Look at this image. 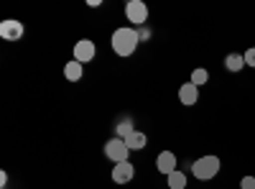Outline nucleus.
I'll return each mask as SVG.
<instances>
[{
    "mask_svg": "<svg viewBox=\"0 0 255 189\" xmlns=\"http://www.w3.org/2000/svg\"><path fill=\"white\" fill-rule=\"evenodd\" d=\"M105 156H108L110 161H115V164H123V161H128V156H130V149H128V143L123 138H113V141L105 143Z\"/></svg>",
    "mask_w": 255,
    "mask_h": 189,
    "instance_id": "7ed1b4c3",
    "label": "nucleus"
},
{
    "mask_svg": "<svg viewBox=\"0 0 255 189\" xmlns=\"http://www.w3.org/2000/svg\"><path fill=\"white\" fill-rule=\"evenodd\" d=\"M64 77L69 82H79L82 79V64L79 61H67V67H64Z\"/></svg>",
    "mask_w": 255,
    "mask_h": 189,
    "instance_id": "f8f14e48",
    "label": "nucleus"
},
{
    "mask_svg": "<svg viewBox=\"0 0 255 189\" xmlns=\"http://www.w3.org/2000/svg\"><path fill=\"white\" fill-rule=\"evenodd\" d=\"M125 18L130 20L133 26H143L148 20V5L143 0H130V3L125 5Z\"/></svg>",
    "mask_w": 255,
    "mask_h": 189,
    "instance_id": "20e7f679",
    "label": "nucleus"
},
{
    "mask_svg": "<svg viewBox=\"0 0 255 189\" xmlns=\"http://www.w3.org/2000/svg\"><path fill=\"white\" fill-rule=\"evenodd\" d=\"M135 128H133V123L130 120H125V123H118V128H115V138H128V136H130Z\"/></svg>",
    "mask_w": 255,
    "mask_h": 189,
    "instance_id": "4468645a",
    "label": "nucleus"
},
{
    "mask_svg": "<svg viewBox=\"0 0 255 189\" xmlns=\"http://www.w3.org/2000/svg\"><path fill=\"white\" fill-rule=\"evenodd\" d=\"M125 143H128V149H130V151H140V149H145V146H148V138H145V133L133 131L130 136L125 138Z\"/></svg>",
    "mask_w": 255,
    "mask_h": 189,
    "instance_id": "9d476101",
    "label": "nucleus"
},
{
    "mask_svg": "<svg viewBox=\"0 0 255 189\" xmlns=\"http://www.w3.org/2000/svg\"><path fill=\"white\" fill-rule=\"evenodd\" d=\"M243 56H245V64L255 69V46H253V49H248V51H245Z\"/></svg>",
    "mask_w": 255,
    "mask_h": 189,
    "instance_id": "dca6fc26",
    "label": "nucleus"
},
{
    "mask_svg": "<svg viewBox=\"0 0 255 189\" xmlns=\"http://www.w3.org/2000/svg\"><path fill=\"white\" fill-rule=\"evenodd\" d=\"M168 189H186V174L184 172H174V174H168Z\"/></svg>",
    "mask_w": 255,
    "mask_h": 189,
    "instance_id": "ddd939ff",
    "label": "nucleus"
},
{
    "mask_svg": "<svg viewBox=\"0 0 255 189\" xmlns=\"http://www.w3.org/2000/svg\"><path fill=\"white\" fill-rule=\"evenodd\" d=\"M222 169V161L217 156H202L197 159L194 164H191V174H194L199 182H209V179H215Z\"/></svg>",
    "mask_w": 255,
    "mask_h": 189,
    "instance_id": "f03ea898",
    "label": "nucleus"
},
{
    "mask_svg": "<svg viewBox=\"0 0 255 189\" xmlns=\"http://www.w3.org/2000/svg\"><path fill=\"white\" fill-rule=\"evenodd\" d=\"M138 41H140L138 31H133V28H115L113 31V51L118 56H130L138 49Z\"/></svg>",
    "mask_w": 255,
    "mask_h": 189,
    "instance_id": "f257e3e1",
    "label": "nucleus"
},
{
    "mask_svg": "<svg viewBox=\"0 0 255 189\" xmlns=\"http://www.w3.org/2000/svg\"><path fill=\"white\" fill-rule=\"evenodd\" d=\"M20 36H23V23L15 18H5V20H0V38H5V41H18Z\"/></svg>",
    "mask_w": 255,
    "mask_h": 189,
    "instance_id": "39448f33",
    "label": "nucleus"
},
{
    "mask_svg": "<svg viewBox=\"0 0 255 189\" xmlns=\"http://www.w3.org/2000/svg\"><path fill=\"white\" fill-rule=\"evenodd\" d=\"M199 100V87L194 85V82H186V85H181L179 87V102L181 105H186V108H191Z\"/></svg>",
    "mask_w": 255,
    "mask_h": 189,
    "instance_id": "1a4fd4ad",
    "label": "nucleus"
},
{
    "mask_svg": "<svg viewBox=\"0 0 255 189\" xmlns=\"http://www.w3.org/2000/svg\"><path fill=\"white\" fill-rule=\"evenodd\" d=\"M95 54H97L95 41H90V38L77 41V46H74V61H79V64H87V61L95 59Z\"/></svg>",
    "mask_w": 255,
    "mask_h": 189,
    "instance_id": "423d86ee",
    "label": "nucleus"
},
{
    "mask_svg": "<svg viewBox=\"0 0 255 189\" xmlns=\"http://www.w3.org/2000/svg\"><path fill=\"white\" fill-rule=\"evenodd\" d=\"M135 177V166L130 161H123V164H115V169H113V182L115 184H128Z\"/></svg>",
    "mask_w": 255,
    "mask_h": 189,
    "instance_id": "6e6552de",
    "label": "nucleus"
},
{
    "mask_svg": "<svg viewBox=\"0 0 255 189\" xmlns=\"http://www.w3.org/2000/svg\"><path fill=\"white\" fill-rule=\"evenodd\" d=\"M191 82H194L197 87L207 85V82H209V72L207 69H194V72H191Z\"/></svg>",
    "mask_w": 255,
    "mask_h": 189,
    "instance_id": "2eb2a0df",
    "label": "nucleus"
},
{
    "mask_svg": "<svg viewBox=\"0 0 255 189\" xmlns=\"http://www.w3.org/2000/svg\"><path fill=\"white\" fill-rule=\"evenodd\" d=\"M156 169H158V174H174L176 172V156H174V151H161L158 156H156Z\"/></svg>",
    "mask_w": 255,
    "mask_h": 189,
    "instance_id": "0eeeda50",
    "label": "nucleus"
},
{
    "mask_svg": "<svg viewBox=\"0 0 255 189\" xmlns=\"http://www.w3.org/2000/svg\"><path fill=\"white\" fill-rule=\"evenodd\" d=\"M225 67H227V72H240L248 64H245V56L243 54H227L225 56Z\"/></svg>",
    "mask_w": 255,
    "mask_h": 189,
    "instance_id": "9b49d317",
    "label": "nucleus"
},
{
    "mask_svg": "<svg viewBox=\"0 0 255 189\" xmlns=\"http://www.w3.org/2000/svg\"><path fill=\"white\" fill-rule=\"evenodd\" d=\"M240 187H243V189H255V177H243Z\"/></svg>",
    "mask_w": 255,
    "mask_h": 189,
    "instance_id": "f3484780",
    "label": "nucleus"
}]
</instances>
